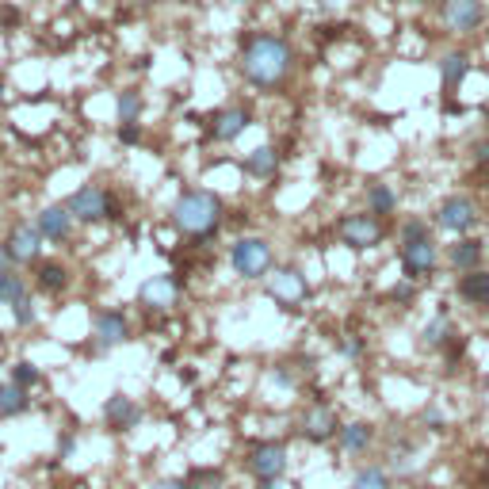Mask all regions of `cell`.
<instances>
[{"label": "cell", "mask_w": 489, "mask_h": 489, "mask_svg": "<svg viewBox=\"0 0 489 489\" xmlns=\"http://www.w3.org/2000/svg\"><path fill=\"white\" fill-rule=\"evenodd\" d=\"M157 5H161V0H130V8H138V12H150Z\"/></svg>", "instance_id": "60d3db41"}, {"label": "cell", "mask_w": 489, "mask_h": 489, "mask_svg": "<svg viewBox=\"0 0 489 489\" xmlns=\"http://www.w3.org/2000/svg\"><path fill=\"white\" fill-rule=\"evenodd\" d=\"M230 264L244 280H260V275H268L275 268V253L264 237H241L230 249Z\"/></svg>", "instance_id": "3957f363"}, {"label": "cell", "mask_w": 489, "mask_h": 489, "mask_svg": "<svg viewBox=\"0 0 489 489\" xmlns=\"http://www.w3.org/2000/svg\"><path fill=\"white\" fill-rule=\"evenodd\" d=\"M420 337H425V348H444L447 340L455 337V325H451V318H447V309H439V314L420 329Z\"/></svg>", "instance_id": "cb8c5ba5"}, {"label": "cell", "mask_w": 489, "mask_h": 489, "mask_svg": "<svg viewBox=\"0 0 489 489\" xmlns=\"http://www.w3.org/2000/svg\"><path fill=\"white\" fill-rule=\"evenodd\" d=\"M153 489H191V485H188V478H161Z\"/></svg>", "instance_id": "ab89813d"}, {"label": "cell", "mask_w": 489, "mask_h": 489, "mask_svg": "<svg viewBox=\"0 0 489 489\" xmlns=\"http://www.w3.org/2000/svg\"><path fill=\"white\" fill-rule=\"evenodd\" d=\"M176 299H180V283H176V275H153V280H145L138 287V302L145 309H157V314L172 309Z\"/></svg>", "instance_id": "4fadbf2b"}, {"label": "cell", "mask_w": 489, "mask_h": 489, "mask_svg": "<svg viewBox=\"0 0 489 489\" xmlns=\"http://www.w3.org/2000/svg\"><path fill=\"white\" fill-rule=\"evenodd\" d=\"M268 291H272V299L287 306V309H295L309 299V283H306V275L299 268H275L268 272Z\"/></svg>", "instance_id": "ba28073f"}, {"label": "cell", "mask_w": 489, "mask_h": 489, "mask_svg": "<svg viewBox=\"0 0 489 489\" xmlns=\"http://www.w3.org/2000/svg\"><path fill=\"white\" fill-rule=\"evenodd\" d=\"M27 390L15 386L12 379L0 383V417H15V413H27Z\"/></svg>", "instance_id": "d4e9b609"}, {"label": "cell", "mask_w": 489, "mask_h": 489, "mask_svg": "<svg viewBox=\"0 0 489 489\" xmlns=\"http://www.w3.org/2000/svg\"><path fill=\"white\" fill-rule=\"evenodd\" d=\"M390 299H394V302H401V306H405V302H413V299H417V283H413V280L398 283L394 291H390Z\"/></svg>", "instance_id": "e575fe53"}, {"label": "cell", "mask_w": 489, "mask_h": 489, "mask_svg": "<svg viewBox=\"0 0 489 489\" xmlns=\"http://www.w3.org/2000/svg\"><path fill=\"white\" fill-rule=\"evenodd\" d=\"M142 107H145V100H142L138 88H123V92L115 96V115H119V123H138Z\"/></svg>", "instance_id": "4316f807"}, {"label": "cell", "mask_w": 489, "mask_h": 489, "mask_svg": "<svg viewBox=\"0 0 489 489\" xmlns=\"http://www.w3.org/2000/svg\"><path fill=\"white\" fill-rule=\"evenodd\" d=\"M253 115H249V107H226L218 111L215 119H210V138L215 142H237L244 130H249Z\"/></svg>", "instance_id": "e0dca14e"}, {"label": "cell", "mask_w": 489, "mask_h": 489, "mask_svg": "<svg viewBox=\"0 0 489 489\" xmlns=\"http://www.w3.org/2000/svg\"><path fill=\"white\" fill-rule=\"evenodd\" d=\"M249 470H253L256 482L283 478V470H287V447L275 444V439H268V444H256V447L249 451Z\"/></svg>", "instance_id": "30bf717a"}, {"label": "cell", "mask_w": 489, "mask_h": 489, "mask_svg": "<svg viewBox=\"0 0 489 489\" xmlns=\"http://www.w3.org/2000/svg\"><path fill=\"white\" fill-rule=\"evenodd\" d=\"M299 432H302V439H309V444H329V439H337V432H340V420L329 405H309L299 420Z\"/></svg>", "instance_id": "7c38bea8"}, {"label": "cell", "mask_w": 489, "mask_h": 489, "mask_svg": "<svg viewBox=\"0 0 489 489\" xmlns=\"http://www.w3.org/2000/svg\"><path fill=\"white\" fill-rule=\"evenodd\" d=\"M352 489H394V478H390L386 466H364L352 478Z\"/></svg>", "instance_id": "83f0119b"}, {"label": "cell", "mask_w": 489, "mask_h": 489, "mask_svg": "<svg viewBox=\"0 0 489 489\" xmlns=\"http://www.w3.org/2000/svg\"><path fill=\"white\" fill-rule=\"evenodd\" d=\"M188 485L191 489H226V475L218 466H195L188 475Z\"/></svg>", "instance_id": "f546056e"}, {"label": "cell", "mask_w": 489, "mask_h": 489, "mask_svg": "<svg viewBox=\"0 0 489 489\" xmlns=\"http://www.w3.org/2000/svg\"><path fill=\"white\" fill-rule=\"evenodd\" d=\"M172 226L184 237H210L222 226V203L215 191H184L172 207Z\"/></svg>", "instance_id": "7a4b0ae2"}, {"label": "cell", "mask_w": 489, "mask_h": 489, "mask_svg": "<svg viewBox=\"0 0 489 489\" xmlns=\"http://www.w3.org/2000/svg\"><path fill=\"white\" fill-rule=\"evenodd\" d=\"M459 299L475 309H489V272L475 268V272H463L459 280Z\"/></svg>", "instance_id": "ffe728a7"}, {"label": "cell", "mask_w": 489, "mask_h": 489, "mask_svg": "<svg viewBox=\"0 0 489 489\" xmlns=\"http://www.w3.org/2000/svg\"><path fill=\"white\" fill-rule=\"evenodd\" d=\"M12 318H15V325H20V329H31V325H35V299H31V295H23L20 302H15L12 306Z\"/></svg>", "instance_id": "4dcf8cb0"}, {"label": "cell", "mask_w": 489, "mask_h": 489, "mask_svg": "<svg viewBox=\"0 0 489 489\" xmlns=\"http://www.w3.org/2000/svg\"><path fill=\"white\" fill-rule=\"evenodd\" d=\"M394 207H398V191L390 188V184H367V210L371 215H394Z\"/></svg>", "instance_id": "484cf974"}, {"label": "cell", "mask_w": 489, "mask_h": 489, "mask_svg": "<svg viewBox=\"0 0 489 489\" xmlns=\"http://www.w3.org/2000/svg\"><path fill=\"white\" fill-rule=\"evenodd\" d=\"M371 444H374V429L364 425V420H355V425H340V432H337V447H340V455H348V459L364 455Z\"/></svg>", "instance_id": "d6986e66"}, {"label": "cell", "mask_w": 489, "mask_h": 489, "mask_svg": "<svg viewBox=\"0 0 489 489\" xmlns=\"http://www.w3.org/2000/svg\"><path fill=\"white\" fill-rule=\"evenodd\" d=\"M413 5H436V0H413Z\"/></svg>", "instance_id": "f6af8a7d"}, {"label": "cell", "mask_w": 489, "mask_h": 489, "mask_svg": "<svg viewBox=\"0 0 489 489\" xmlns=\"http://www.w3.org/2000/svg\"><path fill=\"white\" fill-rule=\"evenodd\" d=\"M234 5H253V0H234Z\"/></svg>", "instance_id": "bcb514c9"}, {"label": "cell", "mask_w": 489, "mask_h": 489, "mask_svg": "<svg viewBox=\"0 0 489 489\" xmlns=\"http://www.w3.org/2000/svg\"><path fill=\"white\" fill-rule=\"evenodd\" d=\"M478 203L470 199V195H447L444 203H439L436 210V226L439 230H447V234H466V230H475V222H478Z\"/></svg>", "instance_id": "52a82bcc"}, {"label": "cell", "mask_w": 489, "mask_h": 489, "mask_svg": "<svg viewBox=\"0 0 489 489\" xmlns=\"http://www.w3.org/2000/svg\"><path fill=\"white\" fill-rule=\"evenodd\" d=\"M337 234H340V241L348 244V249H355V253H367V249H374V244H383V218L379 215H345L340 218V226H337Z\"/></svg>", "instance_id": "5b68a950"}, {"label": "cell", "mask_w": 489, "mask_h": 489, "mask_svg": "<svg viewBox=\"0 0 489 489\" xmlns=\"http://www.w3.org/2000/svg\"><path fill=\"white\" fill-rule=\"evenodd\" d=\"M35 287L42 291V295H61V291L69 287V268H65L61 260H39Z\"/></svg>", "instance_id": "7402d4cb"}, {"label": "cell", "mask_w": 489, "mask_h": 489, "mask_svg": "<svg viewBox=\"0 0 489 489\" xmlns=\"http://www.w3.org/2000/svg\"><path fill=\"white\" fill-rule=\"evenodd\" d=\"M35 226H39L42 241H69L77 218H73V210L65 207V203H54V207H42V210H39Z\"/></svg>", "instance_id": "9a60e30c"}, {"label": "cell", "mask_w": 489, "mask_h": 489, "mask_svg": "<svg viewBox=\"0 0 489 489\" xmlns=\"http://www.w3.org/2000/svg\"><path fill=\"white\" fill-rule=\"evenodd\" d=\"M23 295H27V280H23V275H15V272L0 275V306H15Z\"/></svg>", "instance_id": "f1b7e54d"}, {"label": "cell", "mask_w": 489, "mask_h": 489, "mask_svg": "<svg viewBox=\"0 0 489 489\" xmlns=\"http://www.w3.org/2000/svg\"><path fill=\"white\" fill-rule=\"evenodd\" d=\"M8 104V88H5V80H0V107Z\"/></svg>", "instance_id": "7bdbcfd3"}, {"label": "cell", "mask_w": 489, "mask_h": 489, "mask_svg": "<svg viewBox=\"0 0 489 489\" xmlns=\"http://www.w3.org/2000/svg\"><path fill=\"white\" fill-rule=\"evenodd\" d=\"M485 123H489V107H485Z\"/></svg>", "instance_id": "7dc6e473"}, {"label": "cell", "mask_w": 489, "mask_h": 489, "mask_svg": "<svg viewBox=\"0 0 489 489\" xmlns=\"http://www.w3.org/2000/svg\"><path fill=\"white\" fill-rule=\"evenodd\" d=\"M275 383H280V386H295V374H287V371H275Z\"/></svg>", "instance_id": "b9f144b4"}, {"label": "cell", "mask_w": 489, "mask_h": 489, "mask_svg": "<svg viewBox=\"0 0 489 489\" xmlns=\"http://www.w3.org/2000/svg\"><path fill=\"white\" fill-rule=\"evenodd\" d=\"M5 244H8V253H12L15 264H39V253H42V234H39V226H27V222L12 226Z\"/></svg>", "instance_id": "5bb4252c"}, {"label": "cell", "mask_w": 489, "mask_h": 489, "mask_svg": "<svg viewBox=\"0 0 489 489\" xmlns=\"http://www.w3.org/2000/svg\"><path fill=\"white\" fill-rule=\"evenodd\" d=\"M482 256H485V244L482 241H459V244H451L447 264L455 272H475V268H482Z\"/></svg>", "instance_id": "603a6c76"}, {"label": "cell", "mask_w": 489, "mask_h": 489, "mask_svg": "<svg viewBox=\"0 0 489 489\" xmlns=\"http://www.w3.org/2000/svg\"><path fill=\"white\" fill-rule=\"evenodd\" d=\"M92 337H96V348H104V352L126 345V340H130L126 314H119V309H100L96 321H92Z\"/></svg>", "instance_id": "8fae6325"}, {"label": "cell", "mask_w": 489, "mask_h": 489, "mask_svg": "<svg viewBox=\"0 0 489 489\" xmlns=\"http://www.w3.org/2000/svg\"><path fill=\"white\" fill-rule=\"evenodd\" d=\"M8 272H15V260L8 253V244H0V275H8Z\"/></svg>", "instance_id": "74e56055"}, {"label": "cell", "mask_w": 489, "mask_h": 489, "mask_svg": "<svg viewBox=\"0 0 489 489\" xmlns=\"http://www.w3.org/2000/svg\"><path fill=\"white\" fill-rule=\"evenodd\" d=\"M439 264V249L432 237H420V241H401V272L405 280H425L432 275Z\"/></svg>", "instance_id": "9c48e42d"}, {"label": "cell", "mask_w": 489, "mask_h": 489, "mask_svg": "<svg viewBox=\"0 0 489 489\" xmlns=\"http://www.w3.org/2000/svg\"><path fill=\"white\" fill-rule=\"evenodd\" d=\"M119 142L123 145H138L142 142V126L138 123H119Z\"/></svg>", "instance_id": "8d00e7d4"}, {"label": "cell", "mask_w": 489, "mask_h": 489, "mask_svg": "<svg viewBox=\"0 0 489 489\" xmlns=\"http://www.w3.org/2000/svg\"><path fill=\"white\" fill-rule=\"evenodd\" d=\"M475 161H478V165H489V138L475 142Z\"/></svg>", "instance_id": "f35d334b"}, {"label": "cell", "mask_w": 489, "mask_h": 489, "mask_svg": "<svg viewBox=\"0 0 489 489\" xmlns=\"http://www.w3.org/2000/svg\"><path fill=\"white\" fill-rule=\"evenodd\" d=\"M291 69H295V51H291V42L280 39V35H253L244 42L241 51V77L249 80L253 88L260 92H272L287 85Z\"/></svg>", "instance_id": "6da1fadb"}, {"label": "cell", "mask_w": 489, "mask_h": 489, "mask_svg": "<svg viewBox=\"0 0 489 489\" xmlns=\"http://www.w3.org/2000/svg\"><path fill=\"white\" fill-rule=\"evenodd\" d=\"M256 489H275V482H260V485H256Z\"/></svg>", "instance_id": "ee69618b"}, {"label": "cell", "mask_w": 489, "mask_h": 489, "mask_svg": "<svg viewBox=\"0 0 489 489\" xmlns=\"http://www.w3.org/2000/svg\"><path fill=\"white\" fill-rule=\"evenodd\" d=\"M470 73V54L466 51H447L439 58V85H444V96H455L459 85Z\"/></svg>", "instance_id": "ac0fdd59"}, {"label": "cell", "mask_w": 489, "mask_h": 489, "mask_svg": "<svg viewBox=\"0 0 489 489\" xmlns=\"http://www.w3.org/2000/svg\"><path fill=\"white\" fill-rule=\"evenodd\" d=\"M420 237H429V222L413 218V222H405V226H401V241H420Z\"/></svg>", "instance_id": "d6a6232c"}, {"label": "cell", "mask_w": 489, "mask_h": 489, "mask_svg": "<svg viewBox=\"0 0 489 489\" xmlns=\"http://www.w3.org/2000/svg\"><path fill=\"white\" fill-rule=\"evenodd\" d=\"M444 425H447L444 410H439V405H429V410H425V429H429V432H439Z\"/></svg>", "instance_id": "d590c367"}, {"label": "cell", "mask_w": 489, "mask_h": 489, "mask_svg": "<svg viewBox=\"0 0 489 489\" xmlns=\"http://www.w3.org/2000/svg\"><path fill=\"white\" fill-rule=\"evenodd\" d=\"M244 172L253 176V180H275V176H280V153L272 150V145H256V150L244 157Z\"/></svg>", "instance_id": "44dd1931"}, {"label": "cell", "mask_w": 489, "mask_h": 489, "mask_svg": "<svg viewBox=\"0 0 489 489\" xmlns=\"http://www.w3.org/2000/svg\"><path fill=\"white\" fill-rule=\"evenodd\" d=\"M65 207L73 210V218L77 222H85V226H96V222H104L111 218V210H115V203H111V195L100 188V184H85V188H77L69 199H65Z\"/></svg>", "instance_id": "277c9868"}, {"label": "cell", "mask_w": 489, "mask_h": 489, "mask_svg": "<svg viewBox=\"0 0 489 489\" xmlns=\"http://www.w3.org/2000/svg\"><path fill=\"white\" fill-rule=\"evenodd\" d=\"M439 23L455 35H475L485 23V0H444L439 8Z\"/></svg>", "instance_id": "8992f818"}, {"label": "cell", "mask_w": 489, "mask_h": 489, "mask_svg": "<svg viewBox=\"0 0 489 489\" xmlns=\"http://www.w3.org/2000/svg\"><path fill=\"white\" fill-rule=\"evenodd\" d=\"M340 355H345V360H360V355H364V337L340 340Z\"/></svg>", "instance_id": "836d02e7"}, {"label": "cell", "mask_w": 489, "mask_h": 489, "mask_svg": "<svg viewBox=\"0 0 489 489\" xmlns=\"http://www.w3.org/2000/svg\"><path fill=\"white\" fill-rule=\"evenodd\" d=\"M104 425H107L111 432H130V429H138V425H142V410L134 405V398L111 394L107 405H104Z\"/></svg>", "instance_id": "2e32d148"}, {"label": "cell", "mask_w": 489, "mask_h": 489, "mask_svg": "<svg viewBox=\"0 0 489 489\" xmlns=\"http://www.w3.org/2000/svg\"><path fill=\"white\" fill-rule=\"evenodd\" d=\"M39 379H42L39 367H35V364H27V360L12 367V383H15V386H23V390H31V386H35Z\"/></svg>", "instance_id": "1f68e13d"}]
</instances>
